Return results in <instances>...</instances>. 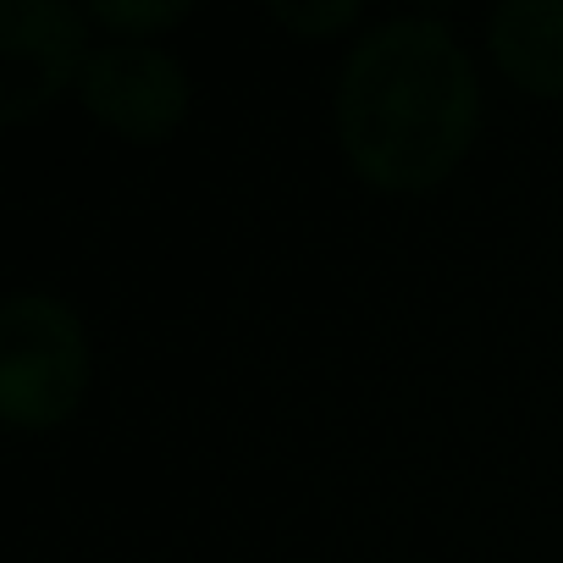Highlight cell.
<instances>
[{"label":"cell","instance_id":"6da1fadb","mask_svg":"<svg viewBox=\"0 0 563 563\" xmlns=\"http://www.w3.org/2000/svg\"><path fill=\"white\" fill-rule=\"evenodd\" d=\"M481 78L470 51L437 18L371 29L338 73V139L349 166L387 194L437 188L470 150Z\"/></svg>","mask_w":563,"mask_h":563},{"label":"cell","instance_id":"7a4b0ae2","mask_svg":"<svg viewBox=\"0 0 563 563\" xmlns=\"http://www.w3.org/2000/svg\"><path fill=\"white\" fill-rule=\"evenodd\" d=\"M89 393V332L56 294L0 305V415L12 426H62Z\"/></svg>","mask_w":563,"mask_h":563},{"label":"cell","instance_id":"3957f363","mask_svg":"<svg viewBox=\"0 0 563 563\" xmlns=\"http://www.w3.org/2000/svg\"><path fill=\"white\" fill-rule=\"evenodd\" d=\"M89 18L67 0H0V122L40 117L62 89H78L89 62Z\"/></svg>","mask_w":563,"mask_h":563},{"label":"cell","instance_id":"277c9868","mask_svg":"<svg viewBox=\"0 0 563 563\" xmlns=\"http://www.w3.org/2000/svg\"><path fill=\"white\" fill-rule=\"evenodd\" d=\"M78 100L111 133L133 144H161L188 117V73L172 51L150 40H111L89 51L78 73Z\"/></svg>","mask_w":563,"mask_h":563},{"label":"cell","instance_id":"5b68a950","mask_svg":"<svg viewBox=\"0 0 563 563\" xmlns=\"http://www.w3.org/2000/svg\"><path fill=\"white\" fill-rule=\"evenodd\" d=\"M486 45L519 89L547 100L563 95V0H503L486 23Z\"/></svg>","mask_w":563,"mask_h":563},{"label":"cell","instance_id":"8992f818","mask_svg":"<svg viewBox=\"0 0 563 563\" xmlns=\"http://www.w3.org/2000/svg\"><path fill=\"white\" fill-rule=\"evenodd\" d=\"M89 18L106 23V29H117L122 40H144V34H155L166 23H183L188 18V0H133V7H128V0H95Z\"/></svg>","mask_w":563,"mask_h":563},{"label":"cell","instance_id":"52a82bcc","mask_svg":"<svg viewBox=\"0 0 563 563\" xmlns=\"http://www.w3.org/2000/svg\"><path fill=\"white\" fill-rule=\"evenodd\" d=\"M271 18L282 23V29H294V34H310V40H321V34H338V29H349L354 18H360V0H327V7H294V0H271Z\"/></svg>","mask_w":563,"mask_h":563}]
</instances>
